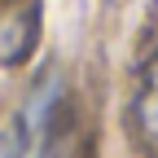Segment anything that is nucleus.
<instances>
[{
    "instance_id": "obj_3",
    "label": "nucleus",
    "mask_w": 158,
    "mask_h": 158,
    "mask_svg": "<svg viewBox=\"0 0 158 158\" xmlns=\"http://www.w3.org/2000/svg\"><path fill=\"white\" fill-rule=\"evenodd\" d=\"M40 132H31L27 118H0V158H35Z\"/></svg>"
},
{
    "instance_id": "obj_2",
    "label": "nucleus",
    "mask_w": 158,
    "mask_h": 158,
    "mask_svg": "<svg viewBox=\"0 0 158 158\" xmlns=\"http://www.w3.org/2000/svg\"><path fill=\"white\" fill-rule=\"evenodd\" d=\"M132 123L136 136L158 154V53L141 66L136 75V92H132Z\"/></svg>"
},
{
    "instance_id": "obj_1",
    "label": "nucleus",
    "mask_w": 158,
    "mask_h": 158,
    "mask_svg": "<svg viewBox=\"0 0 158 158\" xmlns=\"http://www.w3.org/2000/svg\"><path fill=\"white\" fill-rule=\"evenodd\" d=\"M40 0H0V70L22 66L40 40Z\"/></svg>"
}]
</instances>
